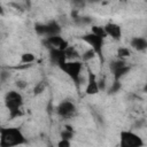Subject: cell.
<instances>
[{
    "label": "cell",
    "instance_id": "6da1fadb",
    "mask_svg": "<svg viewBox=\"0 0 147 147\" xmlns=\"http://www.w3.org/2000/svg\"><path fill=\"white\" fill-rule=\"evenodd\" d=\"M23 144H26V139L18 127H2L0 130L1 147H14Z\"/></svg>",
    "mask_w": 147,
    "mask_h": 147
},
{
    "label": "cell",
    "instance_id": "7a4b0ae2",
    "mask_svg": "<svg viewBox=\"0 0 147 147\" xmlns=\"http://www.w3.org/2000/svg\"><path fill=\"white\" fill-rule=\"evenodd\" d=\"M5 106L9 110V117L17 118L23 115L22 106H23V96L18 91L11 90L8 91L5 95Z\"/></svg>",
    "mask_w": 147,
    "mask_h": 147
},
{
    "label": "cell",
    "instance_id": "3957f363",
    "mask_svg": "<svg viewBox=\"0 0 147 147\" xmlns=\"http://www.w3.org/2000/svg\"><path fill=\"white\" fill-rule=\"evenodd\" d=\"M74 83L77 87H79L80 84V75L83 70V61L82 60H72V61H67L59 67Z\"/></svg>",
    "mask_w": 147,
    "mask_h": 147
},
{
    "label": "cell",
    "instance_id": "277c9868",
    "mask_svg": "<svg viewBox=\"0 0 147 147\" xmlns=\"http://www.w3.org/2000/svg\"><path fill=\"white\" fill-rule=\"evenodd\" d=\"M80 39L83 41H85L91 48L94 49V52L96 53V56L99 57L101 64L105 62V56H103V45H105V38L99 37L92 32L85 33L80 37Z\"/></svg>",
    "mask_w": 147,
    "mask_h": 147
},
{
    "label": "cell",
    "instance_id": "5b68a950",
    "mask_svg": "<svg viewBox=\"0 0 147 147\" xmlns=\"http://www.w3.org/2000/svg\"><path fill=\"white\" fill-rule=\"evenodd\" d=\"M145 142L142 138L133 131L123 130L119 132V146L121 147H141Z\"/></svg>",
    "mask_w": 147,
    "mask_h": 147
},
{
    "label": "cell",
    "instance_id": "8992f818",
    "mask_svg": "<svg viewBox=\"0 0 147 147\" xmlns=\"http://www.w3.org/2000/svg\"><path fill=\"white\" fill-rule=\"evenodd\" d=\"M76 111H77V108L75 103L70 100H63L56 107V114L62 118H70L76 114Z\"/></svg>",
    "mask_w": 147,
    "mask_h": 147
},
{
    "label": "cell",
    "instance_id": "52a82bcc",
    "mask_svg": "<svg viewBox=\"0 0 147 147\" xmlns=\"http://www.w3.org/2000/svg\"><path fill=\"white\" fill-rule=\"evenodd\" d=\"M100 92L99 88V83L95 74L88 68L87 69V83L85 87V94L86 95H95Z\"/></svg>",
    "mask_w": 147,
    "mask_h": 147
},
{
    "label": "cell",
    "instance_id": "ba28073f",
    "mask_svg": "<svg viewBox=\"0 0 147 147\" xmlns=\"http://www.w3.org/2000/svg\"><path fill=\"white\" fill-rule=\"evenodd\" d=\"M45 44L47 45L48 49H49V48H60V49L65 51L67 47L69 46V42H68L65 39H63V38L61 37V34L46 37V38H45Z\"/></svg>",
    "mask_w": 147,
    "mask_h": 147
},
{
    "label": "cell",
    "instance_id": "9c48e42d",
    "mask_svg": "<svg viewBox=\"0 0 147 147\" xmlns=\"http://www.w3.org/2000/svg\"><path fill=\"white\" fill-rule=\"evenodd\" d=\"M49 60L53 64L60 67L61 64L68 61L65 51L60 49V48H49Z\"/></svg>",
    "mask_w": 147,
    "mask_h": 147
},
{
    "label": "cell",
    "instance_id": "30bf717a",
    "mask_svg": "<svg viewBox=\"0 0 147 147\" xmlns=\"http://www.w3.org/2000/svg\"><path fill=\"white\" fill-rule=\"evenodd\" d=\"M105 29H106V32H107V36L110 37L111 39L116 40V41H119L122 39V36H123V31H122V28L121 25H118L117 23H114V22H109L105 25Z\"/></svg>",
    "mask_w": 147,
    "mask_h": 147
},
{
    "label": "cell",
    "instance_id": "8fae6325",
    "mask_svg": "<svg viewBox=\"0 0 147 147\" xmlns=\"http://www.w3.org/2000/svg\"><path fill=\"white\" fill-rule=\"evenodd\" d=\"M61 25L56 21H49L45 23V38L51 36H57L61 34Z\"/></svg>",
    "mask_w": 147,
    "mask_h": 147
},
{
    "label": "cell",
    "instance_id": "7c38bea8",
    "mask_svg": "<svg viewBox=\"0 0 147 147\" xmlns=\"http://www.w3.org/2000/svg\"><path fill=\"white\" fill-rule=\"evenodd\" d=\"M130 46L137 52H144L147 49V39L144 37H133L130 40Z\"/></svg>",
    "mask_w": 147,
    "mask_h": 147
},
{
    "label": "cell",
    "instance_id": "4fadbf2b",
    "mask_svg": "<svg viewBox=\"0 0 147 147\" xmlns=\"http://www.w3.org/2000/svg\"><path fill=\"white\" fill-rule=\"evenodd\" d=\"M130 70H131V67H130L129 64H125V65H123V67L116 69L115 71H113L114 79H118V80H121L123 77H125V76L130 72Z\"/></svg>",
    "mask_w": 147,
    "mask_h": 147
},
{
    "label": "cell",
    "instance_id": "5bb4252c",
    "mask_svg": "<svg viewBox=\"0 0 147 147\" xmlns=\"http://www.w3.org/2000/svg\"><path fill=\"white\" fill-rule=\"evenodd\" d=\"M65 55H67V59L69 61H72V60H80V54L79 52L77 51L76 47L74 46H68L67 49H65Z\"/></svg>",
    "mask_w": 147,
    "mask_h": 147
},
{
    "label": "cell",
    "instance_id": "9a60e30c",
    "mask_svg": "<svg viewBox=\"0 0 147 147\" xmlns=\"http://www.w3.org/2000/svg\"><path fill=\"white\" fill-rule=\"evenodd\" d=\"M96 56V53L94 52V49L93 48H88V49H86L83 54H80V60L83 61V62H88V61H91V60H93L94 57Z\"/></svg>",
    "mask_w": 147,
    "mask_h": 147
},
{
    "label": "cell",
    "instance_id": "2e32d148",
    "mask_svg": "<svg viewBox=\"0 0 147 147\" xmlns=\"http://www.w3.org/2000/svg\"><path fill=\"white\" fill-rule=\"evenodd\" d=\"M91 32L99 36V37H102V38H106L108 37L107 36V32H106V29H105V25H92L91 28Z\"/></svg>",
    "mask_w": 147,
    "mask_h": 147
},
{
    "label": "cell",
    "instance_id": "e0dca14e",
    "mask_svg": "<svg viewBox=\"0 0 147 147\" xmlns=\"http://www.w3.org/2000/svg\"><path fill=\"white\" fill-rule=\"evenodd\" d=\"M125 64H127V63H126V61H125L124 59L117 57V59L113 60V61L109 63V68H110V70H111V72H113V71H115L116 69H118V68H121V67H123V65H125Z\"/></svg>",
    "mask_w": 147,
    "mask_h": 147
},
{
    "label": "cell",
    "instance_id": "ac0fdd59",
    "mask_svg": "<svg viewBox=\"0 0 147 147\" xmlns=\"http://www.w3.org/2000/svg\"><path fill=\"white\" fill-rule=\"evenodd\" d=\"M116 54H117V57L125 60V59H127V57H130L132 55V52H131V49L129 47H119L117 49Z\"/></svg>",
    "mask_w": 147,
    "mask_h": 147
},
{
    "label": "cell",
    "instance_id": "d6986e66",
    "mask_svg": "<svg viewBox=\"0 0 147 147\" xmlns=\"http://www.w3.org/2000/svg\"><path fill=\"white\" fill-rule=\"evenodd\" d=\"M122 88V83L118 79H114V82L111 83L110 87L108 88V94H116L117 92H119Z\"/></svg>",
    "mask_w": 147,
    "mask_h": 147
},
{
    "label": "cell",
    "instance_id": "ffe728a7",
    "mask_svg": "<svg viewBox=\"0 0 147 147\" xmlns=\"http://www.w3.org/2000/svg\"><path fill=\"white\" fill-rule=\"evenodd\" d=\"M36 60V56L32 53H23L21 55V63L23 64H31Z\"/></svg>",
    "mask_w": 147,
    "mask_h": 147
},
{
    "label": "cell",
    "instance_id": "44dd1931",
    "mask_svg": "<svg viewBox=\"0 0 147 147\" xmlns=\"http://www.w3.org/2000/svg\"><path fill=\"white\" fill-rule=\"evenodd\" d=\"M61 138L69 139V140L71 138H74V130H72V127L70 125H65L64 126V130L61 132Z\"/></svg>",
    "mask_w": 147,
    "mask_h": 147
},
{
    "label": "cell",
    "instance_id": "7402d4cb",
    "mask_svg": "<svg viewBox=\"0 0 147 147\" xmlns=\"http://www.w3.org/2000/svg\"><path fill=\"white\" fill-rule=\"evenodd\" d=\"M76 23L79 24V25H86V24H90L92 22L91 17H87V16H77V17H74Z\"/></svg>",
    "mask_w": 147,
    "mask_h": 147
},
{
    "label": "cell",
    "instance_id": "603a6c76",
    "mask_svg": "<svg viewBox=\"0 0 147 147\" xmlns=\"http://www.w3.org/2000/svg\"><path fill=\"white\" fill-rule=\"evenodd\" d=\"M45 88H46V83L41 80V82L37 83V85H36V87H34L33 92H34V94H36V95H37V94H41V93L45 91Z\"/></svg>",
    "mask_w": 147,
    "mask_h": 147
},
{
    "label": "cell",
    "instance_id": "cb8c5ba5",
    "mask_svg": "<svg viewBox=\"0 0 147 147\" xmlns=\"http://www.w3.org/2000/svg\"><path fill=\"white\" fill-rule=\"evenodd\" d=\"M34 31L37 32V34L45 37V24H41V23H37V24L34 25Z\"/></svg>",
    "mask_w": 147,
    "mask_h": 147
},
{
    "label": "cell",
    "instance_id": "d4e9b609",
    "mask_svg": "<svg viewBox=\"0 0 147 147\" xmlns=\"http://www.w3.org/2000/svg\"><path fill=\"white\" fill-rule=\"evenodd\" d=\"M57 146H59V147H70V146H71V142H70L69 139H63V138H61V140L57 142Z\"/></svg>",
    "mask_w": 147,
    "mask_h": 147
},
{
    "label": "cell",
    "instance_id": "484cf974",
    "mask_svg": "<svg viewBox=\"0 0 147 147\" xmlns=\"http://www.w3.org/2000/svg\"><path fill=\"white\" fill-rule=\"evenodd\" d=\"M26 82L25 80H23V79H18V80H16V87L18 88V90H24L25 87H26Z\"/></svg>",
    "mask_w": 147,
    "mask_h": 147
},
{
    "label": "cell",
    "instance_id": "4316f807",
    "mask_svg": "<svg viewBox=\"0 0 147 147\" xmlns=\"http://www.w3.org/2000/svg\"><path fill=\"white\" fill-rule=\"evenodd\" d=\"M72 3H74V6H76V7H84L85 6V3L87 2L86 0H70Z\"/></svg>",
    "mask_w": 147,
    "mask_h": 147
},
{
    "label": "cell",
    "instance_id": "83f0119b",
    "mask_svg": "<svg viewBox=\"0 0 147 147\" xmlns=\"http://www.w3.org/2000/svg\"><path fill=\"white\" fill-rule=\"evenodd\" d=\"M98 83H99L100 91H105L106 90V79L105 78H100V79H98Z\"/></svg>",
    "mask_w": 147,
    "mask_h": 147
},
{
    "label": "cell",
    "instance_id": "f1b7e54d",
    "mask_svg": "<svg viewBox=\"0 0 147 147\" xmlns=\"http://www.w3.org/2000/svg\"><path fill=\"white\" fill-rule=\"evenodd\" d=\"M8 77H9V72H7V71L2 70V71H1V82L3 83Z\"/></svg>",
    "mask_w": 147,
    "mask_h": 147
},
{
    "label": "cell",
    "instance_id": "f546056e",
    "mask_svg": "<svg viewBox=\"0 0 147 147\" xmlns=\"http://www.w3.org/2000/svg\"><path fill=\"white\" fill-rule=\"evenodd\" d=\"M88 3H98V2H101L102 0H86Z\"/></svg>",
    "mask_w": 147,
    "mask_h": 147
},
{
    "label": "cell",
    "instance_id": "4dcf8cb0",
    "mask_svg": "<svg viewBox=\"0 0 147 147\" xmlns=\"http://www.w3.org/2000/svg\"><path fill=\"white\" fill-rule=\"evenodd\" d=\"M142 91H144L145 93H147V83L145 84V86H144V88H142Z\"/></svg>",
    "mask_w": 147,
    "mask_h": 147
},
{
    "label": "cell",
    "instance_id": "1f68e13d",
    "mask_svg": "<svg viewBox=\"0 0 147 147\" xmlns=\"http://www.w3.org/2000/svg\"><path fill=\"white\" fill-rule=\"evenodd\" d=\"M25 3H26L28 7H30V0H25Z\"/></svg>",
    "mask_w": 147,
    "mask_h": 147
},
{
    "label": "cell",
    "instance_id": "d6a6232c",
    "mask_svg": "<svg viewBox=\"0 0 147 147\" xmlns=\"http://www.w3.org/2000/svg\"><path fill=\"white\" fill-rule=\"evenodd\" d=\"M121 1H126V0H121Z\"/></svg>",
    "mask_w": 147,
    "mask_h": 147
}]
</instances>
